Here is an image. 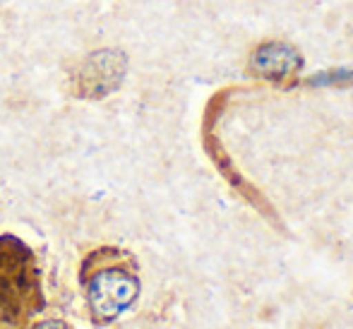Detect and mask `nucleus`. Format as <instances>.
Instances as JSON below:
<instances>
[{
  "mask_svg": "<svg viewBox=\"0 0 353 329\" xmlns=\"http://www.w3.org/2000/svg\"><path fill=\"white\" fill-rule=\"evenodd\" d=\"M43 308L34 252L14 236H0V329H22Z\"/></svg>",
  "mask_w": 353,
  "mask_h": 329,
  "instance_id": "obj_1",
  "label": "nucleus"
},
{
  "mask_svg": "<svg viewBox=\"0 0 353 329\" xmlns=\"http://www.w3.org/2000/svg\"><path fill=\"white\" fill-rule=\"evenodd\" d=\"M140 293L137 277L123 264H99L87 279V303L97 322H111L135 303Z\"/></svg>",
  "mask_w": 353,
  "mask_h": 329,
  "instance_id": "obj_2",
  "label": "nucleus"
},
{
  "mask_svg": "<svg viewBox=\"0 0 353 329\" xmlns=\"http://www.w3.org/2000/svg\"><path fill=\"white\" fill-rule=\"evenodd\" d=\"M303 66V53L293 43L281 41V39H267L252 46L248 56V74L260 82L274 84V87H291L296 84Z\"/></svg>",
  "mask_w": 353,
  "mask_h": 329,
  "instance_id": "obj_3",
  "label": "nucleus"
},
{
  "mask_svg": "<svg viewBox=\"0 0 353 329\" xmlns=\"http://www.w3.org/2000/svg\"><path fill=\"white\" fill-rule=\"evenodd\" d=\"M128 61L123 51H94L84 61H79L77 70L72 72V92L84 99H99L111 94L121 87L125 77Z\"/></svg>",
  "mask_w": 353,
  "mask_h": 329,
  "instance_id": "obj_4",
  "label": "nucleus"
},
{
  "mask_svg": "<svg viewBox=\"0 0 353 329\" xmlns=\"http://www.w3.org/2000/svg\"><path fill=\"white\" fill-rule=\"evenodd\" d=\"M37 329H68V325L61 320H48V322H41Z\"/></svg>",
  "mask_w": 353,
  "mask_h": 329,
  "instance_id": "obj_5",
  "label": "nucleus"
}]
</instances>
